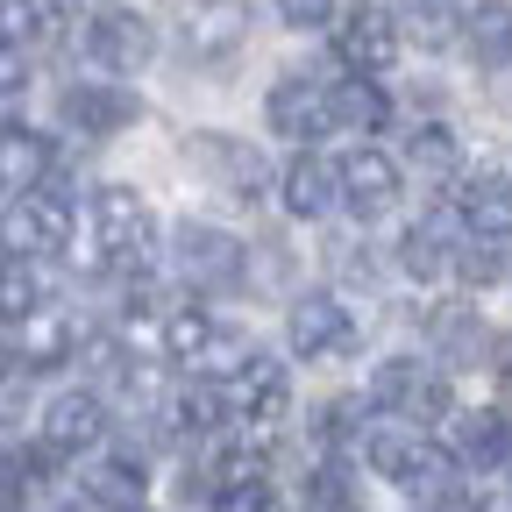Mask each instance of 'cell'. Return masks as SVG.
Returning <instances> with one entry per match:
<instances>
[{"label": "cell", "instance_id": "836d02e7", "mask_svg": "<svg viewBox=\"0 0 512 512\" xmlns=\"http://www.w3.org/2000/svg\"><path fill=\"white\" fill-rule=\"evenodd\" d=\"M0 93H22V43L0 36Z\"/></svg>", "mask_w": 512, "mask_h": 512}, {"label": "cell", "instance_id": "6da1fadb", "mask_svg": "<svg viewBox=\"0 0 512 512\" xmlns=\"http://www.w3.org/2000/svg\"><path fill=\"white\" fill-rule=\"evenodd\" d=\"M221 384V406H228V420L249 434H271L278 420H285V399H292V384H285V363H271V356H242V363H228V377H214Z\"/></svg>", "mask_w": 512, "mask_h": 512}, {"label": "cell", "instance_id": "52a82bcc", "mask_svg": "<svg viewBox=\"0 0 512 512\" xmlns=\"http://www.w3.org/2000/svg\"><path fill=\"white\" fill-rule=\"evenodd\" d=\"M285 335H292V349H299L306 363H328V356H342V349L356 342V313H349L335 292H306V299L292 306V320H285Z\"/></svg>", "mask_w": 512, "mask_h": 512}, {"label": "cell", "instance_id": "e575fe53", "mask_svg": "<svg viewBox=\"0 0 512 512\" xmlns=\"http://www.w3.org/2000/svg\"><path fill=\"white\" fill-rule=\"evenodd\" d=\"M477 512H512V498H505V491H491V498H477Z\"/></svg>", "mask_w": 512, "mask_h": 512}, {"label": "cell", "instance_id": "d6a6232c", "mask_svg": "<svg viewBox=\"0 0 512 512\" xmlns=\"http://www.w3.org/2000/svg\"><path fill=\"white\" fill-rule=\"evenodd\" d=\"M22 377H29L22 356H0V413H15V406H22Z\"/></svg>", "mask_w": 512, "mask_h": 512}, {"label": "cell", "instance_id": "ac0fdd59", "mask_svg": "<svg viewBox=\"0 0 512 512\" xmlns=\"http://www.w3.org/2000/svg\"><path fill=\"white\" fill-rule=\"evenodd\" d=\"M57 164V143L36 128H0V192H36Z\"/></svg>", "mask_w": 512, "mask_h": 512}, {"label": "cell", "instance_id": "d4e9b609", "mask_svg": "<svg viewBox=\"0 0 512 512\" xmlns=\"http://www.w3.org/2000/svg\"><path fill=\"white\" fill-rule=\"evenodd\" d=\"M392 22L413 29L427 50H441V43H456V29H463V0H399Z\"/></svg>", "mask_w": 512, "mask_h": 512}, {"label": "cell", "instance_id": "7402d4cb", "mask_svg": "<svg viewBox=\"0 0 512 512\" xmlns=\"http://www.w3.org/2000/svg\"><path fill=\"white\" fill-rule=\"evenodd\" d=\"M22 328V370H57L64 356L79 349V335H72V320H57V313H29V320H15Z\"/></svg>", "mask_w": 512, "mask_h": 512}, {"label": "cell", "instance_id": "5b68a950", "mask_svg": "<svg viewBox=\"0 0 512 512\" xmlns=\"http://www.w3.org/2000/svg\"><path fill=\"white\" fill-rule=\"evenodd\" d=\"M0 242H8L15 256H57V249H72V207L57 200V192H15V207H8V221H0Z\"/></svg>", "mask_w": 512, "mask_h": 512}, {"label": "cell", "instance_id": "2e32d148", "mask_svg": "<svg viewBox=\"0 0 512 512\" xmlns=\"http://www.w3.org/2000/svg\"><path fill=\"white\" fill-rule=\"evenodd\" d=\"M456 214H463V228H470V235L505 242V235H512V178H498V171L463 178V192H456Z\"/></svg>", "mask_w": 512, "mask_h": 512}, {"label": "cell", "instance_id": "4316f807", "mask_svg": "<svg viewBox=\"0 0 512 512\" xmlns=\"http://www.w3.org/2000/svg\"><path fill=\"white\" fill-rule=\"evenodd\" d=\"M43 306V285L29 271V256H0V320H29Z\"/></svg>", "mask_w": 512, "mask_h": 512}, {"label": "cell", "instance_id": "1f68e13d", "mask_svg": "<svg viewBox=\"0 0 512 512\" xmlns=\"http://www.w3.org/2000/svg\"><path fill=\"white\" fill-rule=\"evenodd\" d=\"M278 22H292V29H328V22H335V0H278Z\"/></svg>", "mask_w": 512, "mask_h": 512}, {"label": "cell", "instance_id": "9a60e30c", "mask_svg": "<svg viewBox=\"0 0 512 512\" xmlns=\"http://www.w3.org/2000/svg\"><path fill=\"white\" fill-rule=\"evenodd\" d=\"M264 121L278 136H313V128H328V86L313 72H285L271 93H264Z\"/></svg>", "mask_w": 512, "mask_h": 512}, {"label": "cell", "instance_id": "8fae6325", "mask_svg": "<svg viewBox=\"0 0 512 512\" xmlns=\"http://www.w3.org/2000/svg\"><path fill=\"white\" fill-rule=\"evenodd\" d=\"M249 43V0H185V50L200 64H228Z\"/></svg>", "mask_w": 512, "mask_h": 512}, {"label": "cell", "instance_id": "4dcf8cb0", "mask_svg": "<svg viewBox=\"0 0 512 512\" xmlns=\"http://www.w3.org/2000/svg\"><path fill=\"white\" fill-rule=\"evenodd\" d=\"M456 271H463V285H491V278L505 271V256H498L484 235H470V242L456 249Z\"/></svg>", "mask_w": 512, "mask_h": 512}, {"label": "cell", "instance_id": "603a6c76", "mask_svg": "<svg viewBox=\"0 0 512 512\" xmlns=\"http://www.w3.org/2000/svg\"><path fill=\"white\" fill-rule=\"evenodd\" d=\"M86 491H93L100 505H114V512H143L150 477H143V463H136V456H107V463H93V470H86Z\"/></svg>", "mask_w": 512, "mask_h": 512}, {"label": "cell", "instance_id": "3957f363", "mask_svg": "<svg viewBox=\"0 0 512 512\" xmlns=\"http://www.w3.org/2000/svg\"><path fill=\"white\" fill-rule=\"evenodd\" d=\"M363 456H370L377 477H392L406 491H434L441 477H456V456L434 448L420 427H377V434H363Z\"/></svg>", "mask_w": 512, "mask_h": 512}, {"label": "cell", "instance_id": "5bb4252c", "mask_svg": "<svg viewBox=\"0 0 512 512\" xmlns=\"http://www.w3.org/2000/svg\"><path fill=\"white\" fill-rule=\"evenodd\" d=\"M185 157L200 164V171H214V178H221V192H235V200H264V185H271L264 157H256L249 143H235V136H192V143H185Z\"/></svg>", "mask_w": 512, "mask_h": 512}, {"label": "cell", "instance_id": "83f0119b", "mask_svg": "<svg viewBox=\"0 0 512 512\" xmlns=\"http://www.w3.org/2000/svg\"><path fill=\"white\" fill-rule=\"evenodd\" d=\"M399 264H406V278H441L448 271V249H441V221H420V228H406V242H399Z\"/></svg>", "mask_w": 512, "mask_h": 512}, {"label": "cell", "instance_id": "7c38bea8", "mask_svg": "<svg viewBox=\"0 0 512 512\" xmlns=\"http://www.w3.org/2000/svg\"><path fill=\"white\" fill-rule=\"evenodd\" d=\"M86 50L100 72H143V64L157 57V29L136 15V8H107L93 29H86Z\"/></svg>", "mask_w": 512, "mask_h": 512}, {"label": "cell", "instance_id": "ffe728a7", "mask_svg": "<svg viewBox=\"0 0 512 512\" xmlns=\"http://www.w3.org/2000/svg\"><path fill=\"white\" fill-rule=\"evenodd\" d=\"M463 43L477 50V64H512V0L463 8Z\"/></svg>", "mask_w": 512, "mask_h": 512}, {"label": "cell", "instance_id": "8d00e7d4", "mask_svg": "<svg viewBox=\"0 0 512 512\" xmlns=\"http://www.w3.org/2000/svg\"><path fill=\"white\" fill-rule=\"evenodd\" d=\"M64 512H79V505H64Z\"/></svg>", "mask_w": 512, "mask_h": 512}, {"label": "cell", "instance_id": "9c48e42d", "mask_svg": "<svg viewBox=\"0 0 512 512\" xmlns=\"http://www.w3.org/2000/svg\"><path fill=\"white\" fill-rule=\"evenodd\" d=\"M335 200L349 207V214H363V221H377L384 207L399 200V164L384 157V150H370V143H356L342 164H335Z\"/></svg>", "mask_w": 512, "mask_h": 512}, {"label": "cell", "instance_id": "277c9868", "mask_svg": "<svg viewBox=\"0 0 512 512\" xmlns=\"http://www.w3.org/2000/svg\"><path fill=\"white\" fill-rule=\"evenodd\" d=\"M93 235H100V256H107V264L143 271L150 249H157V214H150L128 185H107L100 200H93Z\"/></svg>", "mask_w": 512, "mask_h": 512}, {"label": "cell", "instance_id": "e0dca14e", "mask_svg": "<svg viewBox=\"0 0 512 512\" xmlns=\"http://www.w3.org/2000/svg\"><path fill=\"white\" fill-rule=\"evenodd\" d=\"M441 420H448V456H456V463L491 470V463L512 456V427H505V413H441Z\"/></svg>", "mask_w": 512, "mask_h": 512}, {"label": "cell", "instance_id": "ba28073f", "mask_svg": "<svg viewBox=\"0 0 512 512\" xmlns=\"http://www.w3.org/2000/svg\"><path fill=\"white\" fill-rule=\"evenodd\" d=\"M178 271L200 285V292H235L249 278V249L221 228H185L178 235Z\"/></svg>", "mask_w": 512, "mask_h": 512}, {"label": "cell", "instance_id": "d590c367", "mask_svg": "<svg viewBox=\"0 0 512 512\" xmlns=\"http://www.w3.org/2000/svg\"><path fill=\"white\" fill-rule=\"evenodd\" d=\"M505 377H512V342H505Z\"/></svg>", "mask_w": 512, "mask_h": 512}, {"label": "cell", "instance_id": "484cf974", "mask_svg": "<svg viewBox=\"0 0 512 512\" xmlns=\"http://www.w3.org/2000/svg\"><path fill=\"white\" fill-rule=\"evenodd\" d=\"M406 157H413L427 178H448V171L463 164V150H456V128H448V121H420V128H413V143H406Z\"/></svg>", "mask_w": 512, "mask_h": 512}, {"label": "cell", "instance_id": "f1b7e54d", "mask_svg": "<svg viewBox=\"0 0 512 512\" xmlns=\"http://www.w3.org/2000/svg\"><path fill=\"white\" fill-rule=\"evenodd\" d=\"M171 413H178L185 434H214V427H228V406H221V384H214V377H207V384H185Z\"/></svg>", "mask_w": 512, "mask_h": 512}, {"label": "cell", "instance_id": "d6986e66", "mask_svg": "<svg viewBox=\"0 0 512 512\" xmlns=\"http://www.w3.org/2000/svg\"><path fill=\"white\" fill-rule=\"evenodd\" d=\"M221 342H228V335H221V320H214L207 306H171V313H164V356H171V363H207Z\"/></svg>", "mask_w": 512, "mask_h": 512}, {"label": "cell", "instance_id": "30bf717a", "mask_svg": "<svg viewBox=\"0 0 512 512\" xmlns=\"http://www.w3.org/2000/svg\"><path fill=\"white\" fill-rule=\"evenodd\" d=\"M335 57L349 64V72H363V79L392 72V64H399V22L384 8H349L335 22Z\"/></svg>", "mask_w": 512, "mask_h": 512}, {"label": "cell", "instance_id": "4fadbf2b", "mask_svg": "<svg viewBox=\"0 0 512 512\" xmlns=\"http://www.w3.org/2000/svg\"><path fill=\"white\" fill-rule=\"evenodd\" d=\"M107 441V406L100 392H57L43 406V448L50 456H86V448Z\"/></svg>", "mask_w": 512, "mask_h": 512}, {"label": "cell", "instance_id": "f546056e", "mask_svg": "<svg viewBox=\"0 0 512 512\" xmlns=\"http://www.w3.org/2000/svg\"><path fill=\"white\" fill-rule=\"evenodd\" d=\"M50 29V0H0V36L8 43H36Z\"/></svg>", "mask_w": 512, "mask_h": 512}, {"label": "cell", "instance_id": "7a4b0ae2", "mask_svg": "<svg viewBox=\"0 0 512 512\" xmlns=\"http://www.w3.org/2000/svg\"><path fill=\"white\" fill-rule=\"evenodd\" d=\"M370 406L377 413H392V420H413V427H434L448 413V384L434 363L420 356H392V363H377L370 370Z\"/></svg>", "mask_w": 512, "mask_h": 512}, {"label": "cell", "instance_id": "cb8c5ba5", "mask_svg": "<svg viewBox=\"0 0 512 512\" xmlns=\"http://www.w3.org/2000/svg\"><path fill=\"white\" fill-rule=\"evenodd\" d=\"M285 207L299 214V221H320V214H328L335 207V164H320L313 150L285 171Z\"/></svg>", "mask_w": 512, "mask_h": 512}, {"label": "cell", "instance_id": "44dd1931", "mask_svg": "<svg viewBox=\"0 0 512 512\" xmlns=\"http://www.w3.org/2000/svg\"><path fill=\"white\" fill-rule=\"evenodd\" d=\"M384 93H377V79H342V86H328V128H356V136H370V128H384Z\"/></svg>", "mask_w": 512, "mask_h": 512}, {"label": "cell", "instance_id": "8992f818", "mask_svg": "<svg viewBox=\"0 0 512 512\" xmlns=\"http://www.w3.org/2000/svg\"><path fill=\"white\" fill-rule=\"evenodd\" d=\"M57 114L72 121L79 136H121V128L143 121V100L128 86H114V79H79V86L57 93Z\"/></svg>", "mask_w": 512, "mask_h": 512}]
</instances>
